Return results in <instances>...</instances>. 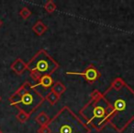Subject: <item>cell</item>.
Masks as SVG:
<instances>
[{
  "label": "cell",
  "mask_w": 134,
  "mask_h": 133,
  "mask_svg": "<svg viewBox=\"0 0 134 133\" xmlns=\"http://www.w3.org/2000/svg\"><path fill=\"white\" fill-rule=\"evenodd\" d=\"M102 95L112 109L108 125L122 133L134 120V91L126 84L119 91L109 87Z\"/></svg>",
  "instance_id": "1"
},
{
  "label": "cell",
  "mask_w": 134,
  "mask_h": 133,
  "mask_svg": "<svg viewBox=\"0 0 134 133\" xmlns=\"http://www.w3.org/2000/svg\"><path fill=\"white\" fill-rule=\"evenodd\" d=\"M111 110V106L102 95L97 99L90 100L79 113L88 127L100 131L108 125Z\"/></svg>",
  "instance_id": "2"
},
{
  "label": "cell",
  "mask_w": 134,
  "mask_h": 133,
  "mask_svg": "<svg viewBox=\"0 0 134 133\" xmlns=\"http://www.w3.org/2000/svg\"><path fill=\"white\" fill-rule=\"evenodd\" d=\"M51 133H90V127L68 106H63L48 124Z\"/></svg>",
  "instance_id": "3"
},
{
  "label": "cell",
  "mask_w": 134,
  "mask_h": 133,
  "mask_svg": "<svg viewBox=\"0 0 134 133\" xmlns=\"http://www.w3.org/2000/svg\"><path fill=\"white\" fill-rule=\"evenodd\" d=\"M45 98L33 88V85L30 82H25L10 96L9 103L10 105L16 106L30 116L41 106Z\"/></svg>",
  "instance_id": "4"
},
{
  "label": "cell",
  "mask_w": 134,
  "mask_h": 133,
  "mask_svg": "<svg viewBox=\"0 0 134 133\" xmlns=\"http://www.w3.org/2000/svg\"><path fill=\"white\" fill-rule=\"evenodd\" d=\"M58 68L59 64L43 49L38 51L37 54L27 64V70L30 72V76L36 81L43 76H52Z\"/></svg>",
  "instance_id": "5"
},
{
  "label": "cell",
  "mask_w": 134,
  "mask_h": 133,
  "mask_svg": "<svg viewBox=\"0 0 134 133\" xmlns=\"http://www.w3.org/2000/svg\"><path fill=\"white\" fill-rule=\"evenodd\" d=\"M54 84L53 79L52 76H43L38 81L35 85H33V88L41 94L42 97H46L52 90V86Z\"/></svg>",
  "instance_id": "6"
},
{
  "label": "cell",
  "mask_w": 134,
  "mask_h": 133,
  "mask_svg": "<svg viewBox=\"0 0 134 133\" xmlns=\"http://www.w3.org/2000/svg\"><path fill=\"white\" fill-rule=\"evenodd\" d=\"M66 74H68V75L82 76V77H84L89 83H94L95 81H97L101 76L100 72H99L98 70L95 68V67H93V66H90V67H88V68L83 72L67 71Z\"/></svg>",
  "instance_id": "7"
},
{
  "label": "cell",
  "mask_w": 134,
  "mask_h": 133,
  "mask_svg": "<svg viewBox=\"0 0 134 133\" xmlns=\"http://www.w3.org/2000/svg\"><path fill=\"white\" fill-rule=\"evenodd\" d=\"M11 70L18 75H21L27 70V64L21 58H17L11 65Z\"/></svg>",
  "instance_id": "8"
},
{
  "label": "cell",
  "mask_w": 134,
  "mask_h": 133,
  "mask_svg": "<svg viewBox=\"0 0 134 133\" xmlns=\"http://www.w3.org/2000/svg\"><path fill=\"white\" fill-rule=\"evenodd\" d=\"M32 31L35 32L37 35L41 36L47 31V26L41 21H38L32 27Z\"/></svg>",
  "instance_id": "9"
},
{
  "label": "cell",
  "mask_w": 134,
  "mask_h": 133,
  "mask_svg": "<svg viewBox=\"0 0 134 133\" xmlns=\"http://www.w3.org/2000/svg\"><path fill=\"white\" fill-rule=\"evenodd\" d=\"M35 120H36V122L41 126V127H45V126H48V124H49V122H50L51 119L46 113L41 112V113H40L37 116H36Z\"/></svg>",
  "instance_id": "10"
},
{
  "label": "cell",
  "mask_w": 134,
  "mask_h": 133,
  "mask_svg": "<svg viewBox=\"0 0 134 133\" xmlns=\"http://www.w3.org/2000/svg\"><path fill=\"white\" fill-rule=\"evenodd\" d=\"M65 90H66V88H65V86L61 82V81H55L53 86H52V91L53 92H55L56 94H58L59 96H61L62 94L65 92Z\"/></svg>",
  "instance_id": "11"
},
{
  "label": "cell",
  "mask_w": 134,
  "mask_h": 133,
  "mask_svg": "<svg viewBox=\"0 0 134 133\" xmlns=\"http://www.w3.org/2000/svg\"><path fill=\"white\" fill-rule=\"evenodd\" d=\"M126 85V82L124 81V80L121 79V78H117V79H115L113 81V82H112L111 84V88H113L114 90H120V89H122L123 87Z\"/></svg>",
  "instance_id": "12"
},
{
  "label": "cell",
  "mask_w": 134,
  "mask_h": 133,
  "mask_svg": "<svg viewBox=\"0 0 134 133\" xmlns=\"http://www.w3.org/2000/svg\"><path fill=\"white\" fill-rule=\"evenodd\" d=\"M45 99H46L47 101H48L49 103L51 104V105H55V104L57 103L58 101H59L60 96L52 91V92H51L50 93H49L48 95H47L46 97H45Z\"/></svg>",
  "instance_id": "13"
},
{
  "label": "cell",
  "mask_w": 134,
  "mask_h": 133,
  "mask_svg": "<svg viewBox=\"0 0 134 133\" xmlns=\"http://www.w3.org/2000/svg\"><path fill=\"white\" fill-rule=\"evenodd\" d=\"M44 8L48 13L51 14V13H52V12H54V10L56 9V4L52 0H49V1H47V2L45 3Z\"/></svg>",
  "instance_id": "14"
},
{
  "label": "cell",
  "mask_w": 134,
  "mask_h": 133,
  "mask_svg": "<svg viewBox=\"0 0 134 133\" xmlns=\"http://www.w3.org/2000/svg\"><path fill=\"white\" fill-rule=\"evenodd\" d=\"M16 117H17V119L19 120V122H21V123H25V122L29 119V117H30V115H28L27 113H25L24 111L19 110V113L17 114V116H16Z\"/></svg>",
  "instance_id": "15"
},
{
  "label": "cell",
  "mask_w": 134,
  "mask_h": 133,
  "mask_svg": "<svg viewBox=\"0 0 134 133\" xmlns=\"http://www.w3.org/2000/svg\"><path fill=\"white\" fill-rule=\"evenodd\" d=\"M19 15L21 16L23 19H28L31 16V11L28 8H21V10L19 11Z\"/></svg>",
  "instance_id": "16"
},
{
  "label": "cell",
  "mask_w": 134,
  "mask_h": 133,
  "mask_svg": "<svg viewBox=\"0 0 134 133\" xmlns=\"http://www.w3.org/2000/svg\"><path fill=\"white\" fill-rule=\"evenodd\" d=\"M90 96H91V100H95V99H97V98H99L100 96H102V93H101L99 91L96 90V91H94V92H91Z\"/></svg>",
  "instance_id": "17"
},
{
  "label": "cell",
  "mask_w": 134,
  "mask_h": 133,
  "mask_svg": "<svg viewBox=\"0 0 134 133\" xmlns=\"http://www.w3.org/2000/svg\"><path fill=\"white\" fill-rule=\"evenodd\" d=\"M38 133H51L50 129L48 127V126H45V127H41L38 129Z\"/></svg>",
  "instance_id": "18"
},
{
  "label": "cell",
  "mask_w": 134,
  "mask_h": 133,
  "mask_svg": "<svg viewBox=\"0 0 134 133\" xmlns=\"http://www.w3.org/2000/svg\"><path fill=\"white\" fill-rule=\"evenodd\" d=\"M2 26V21H1V19H0V27Z\"/></svg>",
  "instance_id": "19"
},
{
  "label": "cell",
  "mask_w": 134,
  "mask_h": 133,
  "mask_svg": "<svg viewBox=\"0 0 134 133\" xmlns=\"http://www.w3.org/2000/svg\"><path fill=\"white\" fill-rule=\"evenodd\" d=\"M2 101V97H1V96H0V102Z\"/></svg>",
  "instance_id": "20"
},
{
  "label": "cell",
  "mask_w": 134,
  "mask_h": 133,
  "mask_svg": "<svg viewBox=\"0 0 134 133\" xmlns=\"http://www.w3.org/2000/svg\"><path fill=\"white\" fill-rule=\"evenodd\" d=\"M0 133H3V131H2V130H1V129H0Z\"/></svg>",
  "instance_id": "21"
}]
</instances>
